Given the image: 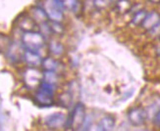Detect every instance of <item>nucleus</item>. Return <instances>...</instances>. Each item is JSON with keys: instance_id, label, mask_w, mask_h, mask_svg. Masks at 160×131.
<instances>
[{"instance_id": "0eeeda50", "label": "nucleus", "mask_w": 160, "mask_h": 131, "mask_svg": "<svg viewBox=\"0 0 160 131\" xmlns=\"http://www.w3.org/2000/svg\"><path fill=\"white\" fill-rule=\"evenodd\" d=\"M115 124H116V120L114 116L111 115H104L98 121L97 127H98L99 130H102V131H110L114 129Z\"/></svg>"}, {"instance_id": "6ab92c4d", "label": "nucleus", "mask_w": 160, "mask_h": 131, "mask_svg": "<svg viewBox=\"0 0 160 131\" xmlns=\"http://www.w3.org/2000/svg\"><path fill=\"white\" fill-rule=\"evenodd\" d=\"M156 55L158 57H160V45L156 47Z\"/></svg>"}, {"instance_id": "39448f33", "label": "nucleus", "mask_w": 160, "mask_h": 131, "mask_svg": "<svg viewBox=\"0 0 160 131\" xmlns=\"http://www.w3.org/2000/svg\"><path fill=\"white\" fill-rule=\"evenodd\" d=\"M67 121L66 115L62 113H56L49 115L46 119L45 124L50 128H58L61 126H65Z\"/></svg>"}, {"instance_id": "423d86ee", "label": "nucleus", "mask_w": 160, "mask_h": 131, "mask_svg": "<svg viewBox=\"0 0 160 131\" xmlns=\"http://www.w3.org/2000/svg\"><path fill=\"white\" fill-rule=\"evenodd\" d=\"M24 60L30 67H33V68L38 67L42 64V59L40 58V56L36 51L27 50L24 53Z\"/></svg>"}, {"instance_id": "f3484780", "label": "nucleus", "mask_w": 160, "mask_h": 131, "mask_svg": "<svg viewBox=\"0 0 160 131\" xmlns=\"http://www.w3.org/2000/svg\"><path fill=\"white\" fill-rule=\"evenodd\" d=\"M92 123H93V118L92 116V115H88L85 119V121L82 123V129H85V130L89 129V127L92 125Z\"/></svg>"}, {"instance_id": "a211bd4d", "label": "nucleus", "mask_w": 160, "mask_h": 131, "mask_svg": "<svg viewBox=\"0 0 160 131\" xmlns=\"http://www.w3.org/2000/svg\"><path fill=\"white\" fill-rule=\"evenodd\" d=\"M153 123L156 127H159L160 128V110L156 113V115H154L153 118Z\"/></svg>"}, {"instance_id": "9d476101", "label": "nucleus", "mask_w": 160, "mask_h": 131, "mask_svg": "<svg viewBox=\"0 0 160 131\" xmlns=\"http://www.w3.org/2000/svg\"><path fill=\"white\" fill-rule=\"evenodd\" d=\"M147 14H148V12L144 9L138 10L137 12H135L133 14V17H132V20H131V24L134 25L135 26H142L144 19H145V16H147Z\"/></svg>"}, {"instance_id": "1a4fd4ad", "label": "nucleus", "mask_w": 160, "mask_h": 131, "mask_svg": "<svg viewBox=\"0 0 160 131\" xmlns=\"http://www.w3.org/2000/svg\"><path fill=\"white\" fill-rule=\"evenodd\" d=\"M42 67L45 71H48V72H57L59 70V65L60 63L58 61H56L53 58H45L44 60H42Z\"/></svg>"}, {"instance_id": "9b49d317", "label": "nucleus", "mask_w": 160, "mask_h": 131, "mask_svg": "<svg viewBox=\"0 0 160 131\" xmlns=\"http://www.w3.org/2000/svg\"><path fill=\"white\" fill-rule=\"evenodd\" d=\"M32 17H33V20L36 21V22L40 23V24L46 22V20L48 19L46 11L43 10L42 8H40V7H36V8H33Z\"/></svg>"}, {"instance_id": "f8f14e48", "label": "nucleus", "mask_w": 160, "mask_h": 131, "mask_svg": "<svg viewBox=\"0 0 160 131\" xmlns=\"http://www.w3.org/2000/svg\"><path fill=\"white\" fill-rule=\"evenodd\" d=\"M49 51L55 56H60L65 52V47L58 41H51L49 44Z\"/></svg>"}, {"instance_id": "2eb2a0df", "label": "nucleus", "mask_w": 160, "mask_h": 131, "mask_svg": "<svg viewBox=\"0 0 160 131\" xmlns=\"http://www.w3.org/2000/svg\"><path fill=\"white\" fill-rule=\"evenodd\" d=\"M50 25V27H51V30H52V33H55V34H62L65 30V27L64 26L61 24V22H55V21H51V24Z\"/></svg>"}, {"instance_id": "7ed1b4c3", "label": "nucleus", "mask_w": 160, "mask_h": 131, "mask_svg": "<svg viewBox=\"0 0 160 131\" xmlns=\"http://www.w3.org/2000/svg\"><path fill=\"white\" fill-rule=\"evenodd\" d=\"M127 118L131 125L140 127L142 126L148 119V115L145 112V109L142 107H134L129 110Z\"/></svg>"}, {"instance_id": "f03ea898", "label": "nucleus", "mask_w": 160, "mask_h": 131, "mask_svg": "<svg viewBox=\"0 0 160 131\" xmlns=\"http://www.w3.org/2000/svg\"><path fill=\"white\" fill-rule=\"evenodd\" d=\"M86 109L85 106L81 103L76 105L73 112L70 114V115L67 118L66 125L67 128H74V129H82V123L86 119Z\"/></svg>"}, {"instance_id": "6e6552de", "label": "nucleus", "mask_w": 160, "mask_h": 131, "mask_svg": "<svg viewBox=\"0 0 160 131\" xmlns=\"http://www.w3.org/2000/svg\"><path fill=\"white\" fill-rule=\"evenodd\" d=\"M114 6L116 8V11L119 13V14H127L129 12H131L132 9V4L131 0H117V1L114 3Z\"/></svg>"}, {"instance_id": "dca6fc26", "label": "nucleus", "mask_w": 160, "mask_h": 131, "mask_svg": "<svg viewBox=\"0 0 160 131\" xmlns=\"http://www.w3.org/2000/svg\"><path fill=\"white\" fill-rule=\"evenodd\" d=\"M61 100V104L64 105V107H70L72 102H73V98H72V95L69 94V93H64L63 95L60 97Z\"/></svg>"}, {"instance_id": "20e7f679", "label": "nucleus", "mask_w": 160, "mask_h": 131, "mask_svg": "<svg viewBox=\"0 0 160 131\" xmlns=\"http://www.w3.org/2000/svg\"><path fill=\"white\" fill-rule=\"evenodd\" d=\"M160 26V13L153 10L148 12L142 26L148 31H153Z\"/></svg>"}, {"instance_id": "aec40b11", "label": "nucleus", "mask_w": 160, "mask_h": 131, "mask_svg": "<svg viewBox=\"0 0 160 131\" xmlns=\"http://www.w3.org/2000/svg\"><path fill=\"white\" fill-rule=\"evenodd\" d=\"M149 1L153 4H159L160 3V0H149Z\"/></svg>"}, {"instance_id": "f257e3e1", "label": "nucleus", "mask_w": 160, "mask_h": 131, "mask_svg": "<svg viewBox=\"0 0 160 131\" xmlns=\"http://www.w3.org/2000/svg\"><path fill=\"white\" fill-rule=\"evenodd\" d=\"M45 37L40 32H36L33 30L26 31L22 36V44L27 50L38 51L44 45Z\"/></svg>"}, {"instance_id": "ddd939ff", "label": "nucleus", "mask_w": 160, "mask_h": 131, "mask_svg": "<svg viewBox=\"0 0 160 131\" xmlns=\"http://www.w3.org/2000/svg\"><path fill=\"white\" fill-rule=\"evenodd\" d=\"M65 8L71 10L74 13H78L80 11L81 2L80 0H64Z\"/></svg>"}, {"instance_id": "412c9836", "label": "nucleus", "mask_w": 160, "mask_h": 131, "mask_svg": "<svg viewBox=\"0 0 160 131\" xmlns=\"http://www.w3.org/2000/svg\"><path fill=\"white\" fill-rule=\"evenodd\" d=\"M159 40H160V32H159Z\"/></svg>"}, {"instance_id": "4468645a", "label": "nucleus", "mask_w": 160, "mask_h": 131, "mask_svg": "<svg viewBox=\"0 0 160 131\" xmlns=\"http://www.w3.org/2000/svg\"><path fill=\"white\" fill-rule=\"evenodd\" d=\"M115 3V0H93V5L97 10H104Z\"/></svg>"}]
</instances>
